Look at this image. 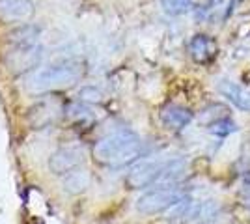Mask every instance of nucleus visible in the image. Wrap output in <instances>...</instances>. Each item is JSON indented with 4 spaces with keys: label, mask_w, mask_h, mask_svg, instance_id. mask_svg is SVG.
<instances>
[{
    "label": "nucleus",
    "mask_w": 250,
    "mask_h": 224,
    "mask_svg": "<svg viewBox=\"0 0 250 224\" xmlns=\"http://www.w3.org/2000/svg\"><path fill=\"white\" fill-rule=\"evenodd\" d=\"M95 159L112 168H124L142 155V140L131 129H116L99 140L94 148Z\"/></svg>",
    "instance_id": "obj_1"
},
{
    "label": "nucleus",
    "mask_w": 250,
    "mask_h": 224,
    "mask_svg": "<svg viewBox=\"0 0 250 224\" xmlns=\"http://www.w3.org/2000/svg\"><path fill=\"white\" fill-rule=\"evenodd\" d=\"M83 75V67L75 62H58L43 67L30 77L28 88L32 92H49L75 84Z\"/></svg>",
    "instance_id": "obj_2"
},
{
    "label": "nucleus",
    "mask_w": 250,
    "mask_h": 224,
    "mask_svg": "<svg viewBox=\"0 0 250 224\" xmlns=\"http://www.w3.org/2000/svg\"><path fill=\"white\" fill-rule=\"evenodd\" d=\"M187 192L179 187H157L153 191L144 192L136 200V209L144 215H155L161 211H168L172 205H176L179 200H183Z\"/></svg>",
    "instance_id": "obj_3"
},
{
    "label": "nucleus",
    "mask_w": 250,
    "mask_h": 224,
    "mask_svg": "<svg viewBox=\"0 0 250 224\" xmlns=\"http://www.w3.org/2000/svg\"><path fill=\"white\" fill-rule=\"evenodd\" d=\"M165 164H167V161L161 159H147L138 163L129 172L127 185L131 189H144V187H149V185H157L161 174L165 170Z\"/></svg>",
    "instance_id": "obj_4"
},
{
    "label": "nucleus",
    "mask_w": 250,
    "mask_h": 224,
    "mask_svg": "<svg viewBox=\"0 0 250 224\" xmlns=\"http://www.w3.org/2000/svg\"><path fill=\"white\" fill-rule=\"evenodd\" d=\"M84 163V149L79 146H65L56 149L49 159V170L56 176H65L69 172L81 168Z\"/></svg>",
    "instance_id": "obj_5"
},
{
    "label": "nucleus",
    "mask_w": 250,
    "mask_h": 224,
    "mask_svg": "<svg viewBox=\"0 0 250 224\" xmlns=\"http://www.w3.org/2000/svg\"><path fill=\"white\" fill-rule=\"evenodd\" d=\"M43 56L42 45H32V47H13L10 56V65L13 71H28L40 64Z\"/></svg>",
    "instance_id": "obj_6"
},
{
    "label": "nucleus",
    "mask_w": 250,
    "mask_h": 224,
    "mask_svg": "<svg viewBox=\"0 0 250 224\" xmlns=\"http://www.w3.org/2000/svg\"><path fill=\"white\" fill-rule=\"evenodd\" d=\"M32 13V0H0V19L4 21H24Z\"/></svg>",
    "instance_id": "obj_7"
},
{
    "label": "nucleus",
    "mask_w": 250,
    "mask_h": 224,
    "mask_svg": "<svg viewBox=\"0 0 250 224\" xmlns=\"http://www.w3.org/2000/svg\"><path fill=\"white\" fill-rule=\"evenodd\" d=\"M188 51H190V56L194 58V62H198V64H208L209 60H213L215 54H217V43H215L213 38L204 36V34H198V36H194V38L190 40Z\"/></svg>",
    "instance_id": "obj_8"
},
{
    "label": "nucleus",
    "mask_w": 250,
    "mask_h": 224,
    "mask_svg": "<svg viewBox=\"0 0 250 224\" xmlns=\"http://www.w3.org/2000/svg\"><path fill=\"white\" fill-rule=\"evenodd\" d=\"M217 88H219L220 94L226 97L228 101H231L237 108L250 112V90H247V88H243V86H239V84H235V82H231V81H226V79L219 81V82H217Z\"/></svg>",
    "instance_id": "obj_9"
},
{
    "label": "nucleus",
    "mask_w": 250,
    "mask_h": 224,
    "mask_svg": "<svg viewBox=\"0 0 250 224\" xmlns=\"http://www.w3.org/2000/svg\"><path fill=\"white\" fill-rule=\"evenodd\" d=\"M62 112V107L58 101H42L30 110V122L34 127H45L52 123L56 116Z\"/></svg>",
    "instance_id": "obj_10"
},
{
    "label": "nucleus",
    "mask_w": 250,
    "mask_h": 224,
    "mask_svg": "<svg viewBox=\"0 0 250 224\" xmlns=\"http://www.w3.org/2000/svg\"><path fill=\"white\" fill-rule=\"evenodd\" d=\"M190 120H192V112L179 105H168L161 112V122L165 123V127L172 131H181L183 127H187Z\"/></svg>",
    "instance_id": "obj_11"
},
{
    "label": "nucleus",
    "mask_w": 250,
    "mask_h": 224,
    "mask_svg": "<svg viewBox=\"0 0 250 224\" xmlns=\"http://www.w3.org/2000/svg\"><path fill=\"white\" fill-rule=\"evenodd\" d=\"M40 26L36 24H22L17 30L10 34V41L13 47H32V45H40L38 38H40Z\"/></svg>",
    "instance_id": "obj_12"
},
{
    "label": "nucleus",
    "mask_w": 250,
    "mask_h": 224,
    "mask_svg": "<svg viewBox=\"0 0 250 224\" xmlns=\"http://www.w3.org/2000/svg\"><path fill=\"white\" fill-rule=\"evenodd\" d=\"M63 191H67L69 194H81L88 189L90 185V174L84 168H77V170L65 174L62 180Z\"/></svg>",
    "instance_id": "obj_13"
},
{
    "label": "nucleus",
    "mask_w": 250,
    "mask_h": 224,
    "mask_svg": "<svg viewBox=\"0 0 250 224\" xmlns=\"http://www.w3.org/2000/svg\"><path fill=\"white\" fill-rule=\"evenodd\" d=\"M235 129L237 125L229 118H220V120H215L213 123H209V133H213L215 137H228Z\"/></svg>",
    "instance_id": "obj_14"
},
{
    "label": "nucleus",
    "mask_w": 250,
    "mask_h": 224,
    "mask_svg": "<svg viewBox=\"0 0 250 224\" xmlns=\"http://www.w3.org/2000/svg\"><path fill=\"white\" fill-rule=\"evenodd\" d=\"M190 0H163V8L168 15H181L190 10Z\"/></svg>",
    "instance_id": "obj_15"
}]
</instances>
